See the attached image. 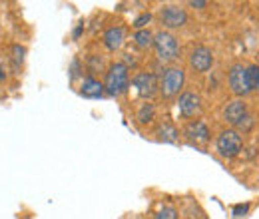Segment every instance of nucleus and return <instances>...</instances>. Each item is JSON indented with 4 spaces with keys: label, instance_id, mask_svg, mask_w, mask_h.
Returning a JSON list of instances; mask_svg holds the SVG:
<instances>
[{
    "label": "nucleus",
    "instance_id": "obj_4",
    "mask_svg": "<svg viewBox=\"0 0 259 219\" xmlns=\"http://www.w3.org/2000/svg\"><path fill=\"white\" fill-rule=\"evenodd\" d=\"M241 148H243V140H241L239 132H235V129H227L218 138V152L227 159L239 156Z\"/></svg>",
    "mask_w": 259,
    "mask_h": 219
},
{
    "label": "nucleus",
    "instance_id": "obj_9",
    "mask_svg": "<svg viewBox=\"0 0 259 219\" xmlns=\"http://www.w3.org/2000/svg\"><path fill=\"white\" fill-rule=\"evenodd\" d=\"M178 108H180V114L184 118H194V116H197L201 112V100L194 92H186V94L180 96Z\"/></svg>",
    "mask_w": 259,
    "mask_h": 219
},
{
    "label": "nucleus",
    "instance_id": "obj_25",
    "mask_svg": "<svg viewBox=\"0 0 259 219\" xmlns=\"http://www.w3.org/2000/svg\"><path fill=\"white\" fill-rule=\"evenodd\" d=\"M4 78H6V74H4L2 70H0V80H4Z\"/></svg>",
    "mask_w": 259,
    "mask_h": 219
},
{
    "label": "nucleus",
    "instance_id": "obj_13",
    "mask_svg": "<svg viewBox=\"0 0 259 219\" xmlns=\"http://www.w3.org/2000/svg\"><path fill=\"white\" fill-rule=\"evenodd\" d=\"M186 136H188L190 140H195V142L205 144V142L209 140V129H207V125L203 124L201 120H195V122H192V124H188V127H186Z\"/></svg>",
    "mask_w": 259,
    "mask_h": 219
},
{
    "label": "nucleus",
    "instance_id": "obj_19",
    "mask_svg": "<svg viewBox=\"0 0 259 219\" xmlns=\"http://www.w3.org/2000/svg\"><path fill=\"white\" fill-rule=\"evenodd\" d=\"M150 20H152V14H150V12H146V14L138 16V18L134 20V28H138V30H144V26H146V24H150Z\"/></svg>",
    "mask_w": 259,
    "mask_h": 219
},
{
    "label": "nucleus",
    "instance_id": "obj_24",
    "mask_svg": "<svg viewBox=\"0 0 259 219\" xmlns=\"http://www.w3.org/2000/svg\"><path fill=\"white\" fill-rule=\"evenodd\" d=\"M80 34H82V26H78V28H76V30H74V36H76V38H78V36H80Z\"/></svg>",
    "mask_w": 259,
    "mask_h": 219
},
{
    "label": "nucleus",
    "instance_id": "obj_14",
    "mask_svg": "<svg viewBox=\"0 0 259 219\" xmlns=\"http://www.w3.org/2000/svg\"><path fill=\"white\" fill-rule=\"evenodd\" d=\"M158 136H160V140L163 142H169V144H174V142H178V136H180V132L176 129V125L169 124V122H163V124L158 125Z\"/></svg>",
    "mask_w": 259,
    "mask_h": 219
},
{
    "label": "nucleus",
    "instance_id": "obj_22",
    "mask_svg": "<svg viewBox=\"0 0 259 219\" xmlns=\"http://www.w3.org/2000/svg\"><path fill=\"white\" fill-rule=\"evenodd\" d=\"M12 50H14V54H16L14 60H16V62H22V60H24V48H22V46H12Z\"/></svg>",
    "mask_w": 259,
    "mask_h": 219
},
{
    "label": "nucleus",
    "instance_id": "obj_16",
    "mask_svg": "<svg viewBox=\"0 0 259 219\" xmlns=\"http://www.w3.org/2000/svg\"><path fill=\"white\" fill-rule=\"evenodd\" d=\"M134 42L140 46V48H150L154 44V36L150 30H138L134 34Z\"/></svg>",
    "mask_w": 259,
    "mask_h": 219
},
{
    "label": "nucleus",
    "instance_id": "obj_5",
    "mask_svg": "<svg viewBox=\"0 0 259 219\" xmlns=\"http://www.w3.org/2000/svg\"><path fill=\"white\" fill-rule=\"evenodd\" d=\"M229 88L233 90L235 96H245L249 94V84H247V74L245 68L241 64H233L229 70Z\"/></svg>",
    "mask_w": 259,
    "mask_h": 219
},
{
    "label": "nucleus",
    "instance_id": "obj_1",
    "mask_svg": "<svg viewBox=\"0 0 259 219\" xmlns=\"http://www.w3.org/2000/svg\"><path fill=\"white\" fill-rule=\"evenodd\" d=\"M130 76L128 66L122 62H116L110 66V70L106 72V82H104V90L110 96H122L128 90Z\"/></svg>",
    "mask_w": 259,
    "mask_h": 219
},
{
    "label": "nucleus",
    "instance_id": "obj_6",
    "mask_svg": "<svg viewBox=\"0 0 259 219\" xmlns=\"http://www.w3.org/2000/svg\"><path fill=\"white\" fill-rule=\"evenodd\" d=\"M160 20H162V24L165 28H180V26L186 24L188 14L180 6H165L160 12Z\"/></svg>",
    "mask_w": 259,
    "mask_h": 219
},
{
    "label": "nucleus",
    "instance_id": "obj_11",
    "mask_svg": "<svg viewBox=\"0 0 259 219\" xmlns=\"http://www.w3.org/2000/svg\"><path fill=\"white\" fill-rule=\"evenodd\" d=\"M124 38H126V34H124V28H120V26L108 28V30L104 32V46H106L108 50L116 52V50H118V48L124 44Z\"/></svg>",
    "mask_w": 259,
    "mask_h": 219
},
{
    "label": "nucleus",
    "instance_id": "obj_10",
    "mask_svg": "<svg viewBox=\"0 0 259 219\" xmlns=\"http://www.w3.org/2000/svg\"><path fill=\"white\" fill-rule=\"evenodd\" d=\"M245 116H247V106H245L241 100L229 102L226 106V110H224V118H226V122H229L231 125H237Z\"/></svg>",
    "mask_w": 259,
    "mask_h": 219
},
{
    "label": "nucleus",
    "instance_id": "obj_2",
    "mask_svg": "<svg viewBox=\"0 0 259 219\" xmlns=\"http://www.w3.org/2000/svg\"><path fill=\"white\" fill-rule=\"evenodd\" d=\"M154 50L162 62H174L180 56V44L169 32H158L154 36Z\"/></svg>",
    "mask_w": 259,
    "mask_h": 219
},
{
    "label": "nucleus",
    "instance_id": "obj_3",
    "mask_svg": "<svg viewBox=\"0 0 259 219\" xmlns=\"http://www.w3.org/2000/svg\"><path fill=\"white\" fill-rule=\"evenodd\" d=\"M184 82H186V74L182 68H176V66L167 68L162 78V86H160L162 96L163 98H174L176 94H180V90L184 88Z\"/></svg>",
    "mask_w": 259,
    "mask_h": 219
},
{
    "label": "nucleus",
    "instance_id": "obj_21",
    "mask_svg": "<svg viewBox=\"0 0 259 219\" xmlns=\"http://www.w3.org/2000/svg\"><path fill=\"white\" fill-rule=\"evenodd\" d=\"M237 127H239V129H243V132H249V129L253 127V118H251V116H245V118L237 124Z\"/></svg>",
    "mask_w": 259,
    "mask_h": 219
},
{
    "label": "nucleus",
    "instance_id": "obj_18",
    "mask_svg": "<svg viewBox=\"0 0 259 219\" xmlns=\"http://www.w3.org/2000/svg\"><path fill=\"white\" fill-rule=\"evenodd\" d=\"M154 219H178V211H176L174 207H163V209H160V211L156 213Z\"/></svg>",
    "mask_w": 259,
    "mask_h": 219
},
{
    "label": "nucleus",
    "instance_id": "obj_15",
    "mask_svg": "<svg viewBox=\"0 0 259 219\" xmlns=\"http://www.w3.org/2000/svg\"><path fill=\"white\" fill-rule=\"evenodd\" d=\"M154 114H156V110H154V104H142V108L138 110V122L140 124H150L152 120H154Z\"/></svg>",
    "mask_w": 259,
    "mask_h": 219
},
{
    "label": "nucleus",
    "instance_id": "obj_17",
    "mask_svg": "<svg viewBox=\"0 0 259 219\" xmlns=\"http://www.w3.org/2000/svg\"><path fill=\"white\" fill-rule=\"evenodd\" d=\"M245 74H247L249 90H259V66L257 64L247 66V68H245Z\"/></svg>",
    "mask_w": 259,
    "mask_h": 219
},
{
    "label": "nucleus",
    "instance_id": "obj_12",
    "mask_svg": "<svg viewBox=\"0 0 259 219\" xmlns=\"http://www.w3.org/2000/svg\"><path fill=\"white\" fill-rule=\"evenodd\" d=\"M104 92H106V90H104V84H100L96 78H92V76L84 78V82H82V86H80V94L84 96V98L96 100V98H102Z\"/></svg>",
    "mask_w": 259,
    "mask_h": 219
},
{
    "label": "nucleus",
    "instance_id": "obj_23",
    "mask_svg": "<svg viewBox=\"0 0 259 219\" xmlns=\"http://www.w3.org/2000/svg\"><path fill=\"white\" fill-rule=\"evenodd\" d=\"M190 6H194V8H203V6H207V2H201V0H197V2H195V0H192V2H190Z\"/></svg>",
    "mask_w": 259,
    "mask_h": 219
},
{
    "label": "nucleus",
    "instance_id": "obj_20",
    "mask_svg": "<svg viewBox=\"0 0 259 219\" xmlns=\"http://www.w3.org/2000/svg\"><path fill=\"white\" fill-rule=\"evenodd\" d=\"M247 211H249V203H239V205L233 207V215L235 217H243Z\"/></svg>",
    "mask_w": 259,
    "mask_h": 219
},
{
    "label": "nucleus",
    "instance_id": "obj_8",
    "mask_svg": "<svg viewBox=\"0 0 259 219\" xmlns=\"http://www.w3.org/2000/svg\"><path fill=\"white\" fill-rule=\"evenodd\" d=\"M134 86L138 88V94L142 98H152L158 92V80L152 72H140L134 76Z\"/></svg>",
    "mask_w": 259,
    "mask_h": 219
},
{
    "label": "nucleus",
    "instance_id": "obj_7",
    "mask_svg": "<svg viewBox=\"0 0 259 219\" xmlns=\"http://www.w3.org/2000/svg\"><path fill=\"white\" fill-rule=\"evenodd\" d=\"M211 64H213V54L205 46H197L194 52H192V56H190V66H192V70L197 72V74L207 72L211 68Z\"/></svg>",
    "mask_w": 259,
    "mask_h": 219
}]
</instances>
